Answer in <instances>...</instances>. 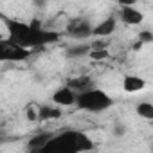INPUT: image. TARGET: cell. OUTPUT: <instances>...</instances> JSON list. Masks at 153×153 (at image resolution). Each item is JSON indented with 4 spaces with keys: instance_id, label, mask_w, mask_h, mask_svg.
<instances>
[{
    "instance_id": "cell-1",
    "label": "cell",
    "mask_w": 153,
    "mask_h": 153,
    "mask_svg": "<svg viewBox=\"0 0 153 153\" xmlns=\"http://www.w3.org/2000/svg\"><path fill=\"white\" fill-rule=\"evenodd\" d=\"M6 29L9 33V38L25 49H36V47L49 45L59 40L58 33L45 31L36 20H33L31 24H24L13 18H6Z\"/></svg>"
},
{
    "instance_id": "cell-2",
    "label": "cell",
    "mask_w": 153,
    "mask_h": 153,
    "mask_svg": "<svg viewBox=\"0 0 153 153\" xmlns=\"http://www.w3.org/2000/svg\"><path fill=\"white\" fill-rule=\"evenodd\" d=\"M114 105L112 97L101 90V88H87L83 92H78V97H76V106L79 110H85V112H94V114H99V112H105L108 110L110 106Z\"/></svg>"
},
{
    "instance_id": "cell-3",
    "label": "cell",
    "mask_w": 153,
    "mask_h": 153,
    "mask_svg": "<svg viewBox=\"0 0 153 153\" xmlns=\"http://www.w3.org/2000/svg\"><path fill=\"white\" fill-rule=\"evenodd\" d=\"M78 130H67L59 135H52L51 140L45 144L43 151H61V153H78Z\"/></svg>"
},
{
    "instance_id": "cell-4",
    "label": "cell",
    "mask_w": 153,
    "mask_h": 153,
    "mask_svg": "<svg viewBox=\"0 0 153 153\" xmlns=\"http://www.w3.org/2000/svg\"><path fill=\"white\" fill-rule=\"evenodd\" d=\"M31 56V49H25L11 38H0V63H18Z\"/></svg>"
},
{
    "instance_id": "cell-5",
    "label": "cell",
    "mask_w": 153,
    "mask_h": 153,
    "mask_svg": "<svg viewBox=\"0 0 153 153\" xmlns=\"http://www.w3.org/2000/svg\"><path fill=\"white\" fill-rule=\"evenodd\" d=\"M76 97H78V92L72 90V88L67 85V87L58 88V90L52 94V103L58 105V106H74V105H76Z\"/></svg>"
},
{
    "instance_id": "cell-6",
    "label": "cell",
    "mask_w": 153,
    "mask_h": 153,
    "mask_svg": "<svg viewBox=\"0 0 153 153\" xmlns=\"http://www.w3.org/2000/svg\"><path fill=\"white\" fill-rule=\"evenodd\" d=\"M67 34L72 38H88L92 36V24L88 20H74L68 27H67Z\"/></svg>"
},
{
    "instance_id": "cell-7",
    "label": "cell",
    "mask_w": 153,
    "mask_h": 153,
    "mask_svg": "<svg viewBox=\"0 0 153 153\" xmlns=\"http://www.w3.org/2000/svg\"><path fill=\"white\" fill-rule=\"evenodd\" d=\"M119 20L123 22V24H126V25H139V24H142V20H144V15L139 11V9H135L133 6H123L121 9H119Z\"/></svg>"
},
{
    "instance_id": "cell-8",
    "label": "cell",
    "mask_w": 153,
    "mask_h": 153,
    "mask_svg": "<svg viewBox=\"0 0 153 153\" xmlns=\"http://www.w3.org/2000/svg\"><path fill=\"white\" fill-rule=\"evenodd\" d=\"M117 29V18L115 16H108L103 22H99L97 25H92V36H99V38H106L110 34H114Z\"/></svg>"
},
{
    "instance_id": "cell-9",
    "label": "cell",
    "mask_w": 153,
    "mask_h": 153,
    "mask_svg": "<svg viewBox=\"0 0 153 153\" xmlns=\"http://www.w3.org/2000/svg\"><path fill=\"white\" fill-rule=\"evenodd\" d=\"M146 87V79L144 78H140V76H124V79H123V88H124V92H130V94H133V92H140L142 88Z\"/></svg>"
},
{
    "instance_id": "cell-10",
    "label": "cell",
    "mask_w": 153,
    "mask_h": 153,
    "mask_svg": "<svg viewBox=\"0 0 153 153\" xmlns=\"http://www.w3.org/2000/svg\"><path fill=\"white\" fill-rule=\"evenodd\" d=\"M61 117V110L59 106H51V105H43L38 108V119L40 121H47V119H59Z\"/></svg>"
},
{
    "instance_id": "cell-11",
    "label": "cell",
    "mask_w": 153,
    "mask_h": 153,
    "mask_svg": "<svg viewBox=\"0 0 153 153\" xmlns=\"http://www.w3.org/2000/svg\"><path fill=\"white\" fill-rule=\"evenodd\" d=\"M51 137H52V133H38V135H34V137L29 140L27 148H29L31 151H43V148H45V144L51 140Z\"/></svg>"
},
{
    "instance_id": "cell-12",
    "label": "cell",
    "mask_w": 153,
    "mask_h": 153,
    "mask_svg": "<svg viewBox=\"0 0 153 153\" xmlns=\"http://www.w3.org/2000/svg\"><path fill=\"white\" fill-rule=\"evenodd\" d=\"M68 87H70L72 90H76V92H83V90H87V88L92 87V81H90L88 76H81V78L70 79V81H68Z\"/></svg>"
},
{
    "instance_id": "cell-13",
    "label": "cell",
    "mask_w": 153,
    "mask_h": 153,
    "mask_svg": "<svg viewBox=\"0 0 153 153\" xmlns=\"http://www.w3.org/2000/svg\"><path fill=\"white\" fill-rule=\"evenodd\" d=\"M137 114H139V117H142V119H146V121H151V119H153V105L148 103V101L139 103V105H137Z\"/></svg>"
},
{
    "instance_id": "cell-14",
    "label": "cell",
    "mask_w": 153,
    "mask_h": 153,
    "mask_svg": "<svg viewBox=\"0 0 153 153\" xmlns=\"http://www.w3.org/2000/svg\"><path fill=\"white\" fill-rule=\"evenodd\" d=\"M94 149V142L92 139L87 135V133H79V139H78V153H83V151H90Z\"/></svg>"
},
{
    "instance_id": "cell-15",
    "label": "cell",
    "mask_w": 153,
    "mask_h": 153,
    "mask_svg": "<svg viewBox=\"0 0 153 153\" xmlns=\"http://www.w3.org/2000/svg\"><path fill=\"white\" fill-rule=\"evenodd\" d=\"M92 49V45H87V43H83V45H76V47H70L68 51H67V54L70 56V58H78V56H83V54H88V51Z\"/></svg>"
},
{
    "instance_id": "cell-16",
    "label": "cell",
    "mask_w": 153,
    "mask_h": 153,
    "mask_svg": "<svg viewBox=\"0 0 153 153\" xmlns=\"http://www.w3.org/2000/svg\"><path fill=\"white\" fill-rule=\"evenodd\" d=\"M88 56L92 59H106L108 58V51L106 49H99V47H92L88 51Z\"/></svg>"
},
{
    "instance_id": "cell-17",
    "label": "cell",
    "mask_w": 153,
    "mask_h": 153,
    "mask_svg": "<svg viewBox=\"0 0 153 153\" xmlns=\"http://www.w3.org/2000/svg\"><path fill=\"white\" fill-rule=\"evenodd\" d=\"M139 42H140V43H151V42H153V33H151V31H142V33H139Z\"/></svg>"
},
{
    "instance_id": "cell-18",
    "label": "cell",
    "mask_w": 153,
    "mask_h": 153,
    "mask_svg": "<svg viewBox=\"0 0 153 153\" xmlns=\"http://www.w3.org/2000/svg\"><path fill=\"white\" fill-rule=\"evenodd\" d=\"M117 4L123 7V6H135L137 0H117Z\"/></svg>"
}]
</instances>
